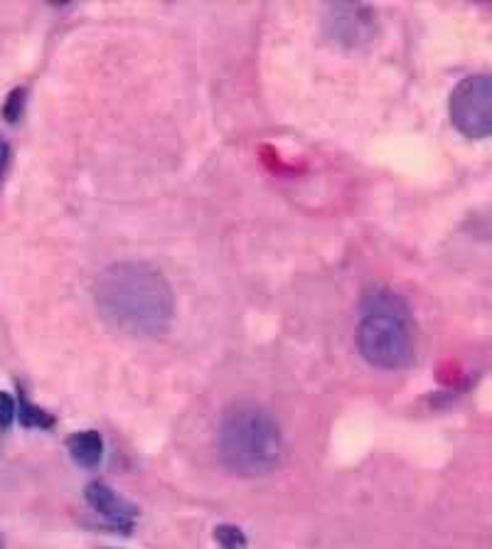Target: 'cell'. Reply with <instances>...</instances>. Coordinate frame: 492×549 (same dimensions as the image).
<instances>
[{
  "mask_svg": "<svg viewBox=\"0 0 492 549\" xmlns=\"http://www.w3.org/2000/svg\"><path fill=\"white\" fill-rule=\"evenodd\" d=\"M67 451L77 466L97 468L104 459V439L94 429L77 431V434L67 436Z\"/></svg>",
  "mask_w": 492,
  "mask_h": 549,
  "instance_id": "52a82bcc",
  "label": "cell"
},
{
  "mask_svg": "<svg viewBox=\"0 0 492 549\" xmlns=\"http://www.w3.org/2000/svg\"><path fill=\"white\" fill-rule=\"evenodd\" d=\"M84 498H87V502L91 505V510H97L98 515L104 517L116 533L128 534L133 530V525H136L138 508H136L133 502L126 501V498H121L111 485L94 481V483L87 485Z\"/></svg>",
  "mask_w": 492,
  "mask_h": 549,
  "instance_id": "8992f818",
  "label": "cell"
},
{
  "mask_svg": "<svg viewBox=\"0 0 492 549\" xmlns=\"http://www.w3.org/2000/svg\"><path fill=\"white\" fill-rule=\"evenodd\" d=\"M357 347L369 365L402 369L414 357V320L402 295L377 288L364 295L357 326Z\"/></svg>",
  "mask_w": 492,
  "mask_h": 549,
  "instance_id": "3957f363",
  "label": "cell"
},
{
  "mask_svg": "<svg viewBox=\"0 0 492 549\" xmlns=\"http://www.w3.org/2000/svg\"><path fill=\"white\" fill-rule=\"evenodd\" d=\"M8 158H10L8 143L0 139V178H3V171H5V165H8Z\"/></svg>",
  "mask_w": 492,
  "mask_h": 549,
  "instance_id": "7c38bea8",
  "label": "cell"
},
{
  "mask_svg": "<svg viewBox=\"0 0 492 549\" xmlns=\"http://www.w3.org/2000/svg\"><path fill=\"white\" fill-rule=\"evenodd\" d=\"M98 313L128 336H160L170 328L175 298L163 274L143 262H118L94 284Z\"/></svg>",
  "mask_w": 492,
  "mask_h": 549,
  "instance_id": "6da1fadb",
  "label": "cell"
},
{
  "mask_svg": "<svg viewBox=\"0 0 492 549\" xmlns=\"http://www.w3.org/2000/svg\"><path fill=\"white\" fill-rule=\"evenodd\" d=\"M0 549H3V540H0Z\"/></svg>",
  "mask_w": 492,
  "mask_h": 549,
  "instance_id": "4fadbf2b",
  "label": "cell"
},
{
  "mask_svg": "<svg viewBox=\"0 0 492 549\" xmlns=\"http://www.w3.org/2000/svg\"><path fill=\"white\" fill-rule=\"evenodd\" d=\"M330 40L344 47H360L374 37V13L362 3H340L330 5V16L325 17Z\"/></svg>",
  "mask_w": 492,
  "mask_h": 549,
  "instance_id": "5b68a950",
  "label": "cell"
},
{
  "mask_svg": "<svg viewBox=\"0 0 492 549\" xmlns=\"http://www.w3.org/2000/svg\"><path fill=\"white\" fill-rule=\"evenodd\" d=\"M15 411H17L15 399H13L10 394L0 392V429H8L10 424H13Z\"/></svg>",
  "mask_w": 492,
  "mask_h": 549,
  "instance_id": "8fae6325",
  "label": "cell"
},
{
  "mask_svg": "<svg viewBox=\"0 0 492 549\" xmlns=\"http://www.w3.org/2000/svg\"><path fill=\"white\" fill-rule=\"evenodd\" d=\"M214 540L221 549H246L249 540L237 525H217L214 527Z\"/></svg>",
  "mask_w": 492,
  "mask_h": 549,
  "instance_id": "9c48e42d",
  "label": "cell"
},
{
  "mask_svg": "<svg viewBox=\"0 0 492 549\" xmlns=\"http://www.w3.org/2000/svg\"><path fill=\"white\" fill-rule=\"evenodd\" d=\"M25 94L27 91L25 89H13L8 94V98H5V107H3V116H5V121L8 123H17L20 119H23L25 114Z\"/></svg>",
  "mask_w": 492,
  "mask_h": 549,
  "instance_id": "30bf717a",
  "label": "cell"
},
{
  "mask_svg": "<svg viewBox=\"0 0 492 549\" xmlns=\"http://www.w3.org/2000/svg\"><path fill=\"white\" fill-rule=\"evenodd\" d=\"M107 549H111V547H107Z\"/></svg>",
  "mask_w": 492,
  "mask_h": 549,
  "instance_id": "5bb4252c",
  "label": "cell"
},
{
  "mask_svg": "<svg viewBox=\"0 0 492 549\" xmlns=\"http://www.w3.org/2000/svg\"><path fill=\"white\" fill-rule=\"evenodd\" d=\"M217 443L224 466L239 476H266L279 468L286 451L276 419L249 402H239L224 411Z\"/></svg>",
  "mask_w": 492,
  "mask_h": 549,
  "instance_id": "7a4b0ae2",
  "label": "cell"
},
{
  "mask_svg": "<svg viewBox=\"0 0 492 549\" xmlns=\"http://www.w3.org/2000/svg\"><path fill=\"white\" fill-rule=\"evenodd\" d=\"M451 121L467 139H487L492 131L490 74H473L453 89Z\"/></svg>",
  "mask_w": 492,
  "mask_h": 549,
  "instance_id": "277c9868",
  "label": "cell"
},
{
  "mask_svg": "<svg viewBox=\"0 0 492 549\" xmlns=\"http://www.w3.org/2000/svg\"><path fill=\"white\" fill-rule=\"evenodd\" d=\"M15 417H20V424L27 429H52L55 427V417L49 411L40 409L25 399V394H20V409L15 411Z\"/></svg>",
  "mask_w": 492,
  "mask_h": 549,
  "instance_id": "ba28073f",
  "label": "cell"
}]
</instances>
